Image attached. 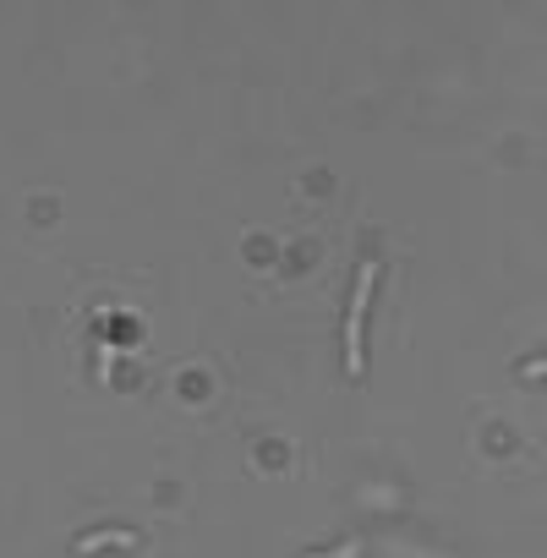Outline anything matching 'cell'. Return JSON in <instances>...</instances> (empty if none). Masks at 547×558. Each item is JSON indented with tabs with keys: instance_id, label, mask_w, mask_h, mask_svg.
<instances>
[{
	"instance_id": "cell-1",
	"label": "cell",
	"mask_w": 547,
	"mask_h": 558,
	"mask_svg": "<svg viewBox=\"0 0 547 558\" xmlns=\"http://www.w3.org/2000/svg\"><path fill=\"white\" fill-rule=\"evenodd\" d=\"M378 274H384V263L378 257H367L362 263V274H356V291H351V307H345V373L351 378H362V324H367V307H373V291H378Z\"/></svg>"
}]
</instances>
